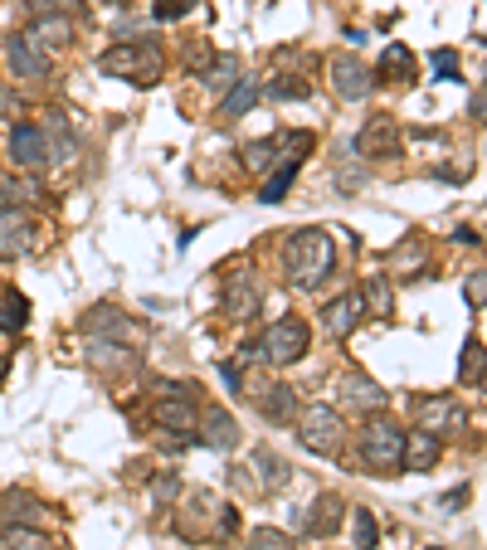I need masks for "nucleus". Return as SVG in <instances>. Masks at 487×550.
<instances>
[{"instance_id":"nucleus-39","label":"nucleus","mask_w":487,"mask_h":550,"mask_svg":"<svg viewBox=\"0 0 487 550\" xmlns=\"http://www.w3.org/2000/svg\"><path fill=\"white\" fill-rule=\"evenodd\" d=\"M5 108H15V98H10V93H0V112Z\"/></svg>"},{"instance_id":"nucleus-24","label":"nucleus","mask_w":487,"mask_h":550,"mask_svg":"<svg viewBox=\"0 0 487 550\" xmlns=\"http://www.w3.org/2000/svg\"><path fill=\"white\" fill-rule=\"evenodd\" d=\"M259 93L263 88L254 83V78H239V83L225 93V103H220V117H239V112H249L254 103H259Z\"/></svg>"},{"instance_id":"nucleus-14","label":"nucleus","mask_w":487,"mask_h":550,"mask_svg":"<svg viewBox=\"0 0 487 550\" xmlns=\"http://www.w3.org/2000/svg\"><path fill=\"white\" fill-rule=\"evenodd\" d=\"M439 458H444V443H439V434H424V429L405 434V458H400V468H410V473H429Z\"/></svg>"},{"instance_id":"nucleus-11","label":"nucleus","mask_w":487,"mask_h":550,"mask_svg":"<svg viewBox=\"0 0 487 550\" xmlns=\"http://www.w3.org/2000/svg\"><path fill=\"white\" fill-rule=\"evenodd\" d=\"M463 424H468L463 404L439 400V395L419 400V429H424V434H449V429H463Z\"/></svg>"},{"instance_id":"nucleus-36","label":"nucleus","mask_w":487,"mask_h":550,"mask_svg":"<svg viewBox=\"0 0 487 550\" xmlns=\"http://www.w3.org/2000/svg\"><path fill=\"white\" fill-rule=\"evenodd\" d=\"M468 302H473V307L487 302V273H473V278H468Z\"/></svg>"},{"instance_id":"nucleus-17","label":"nucleus","mask_w":487,"mask_h":550,"mask_svg":"<svg viewBox=\"0 0 487 550\" xmlns=\"http://www.w3.org/2000/svg\"><path fill=\"white\" fill-rule=\"evenodd\" d=\"M30 244V224L20 210H0V258H20Z\"/></svg>"},{"instance_id":"nucleus-21","label":"nucleus","mask_w":487,"mask_h":550,"mask_svg":"<svg viewBox=\"0 0 487 550\" xmlns=\"http://www.w3.org/2000/svg\"><path fill=\"white\" fill-rule=\"evenodd\" d=\"M259 404H263V414H268L273 424H293V414H298V400H293L288 385H268V390L259 395Z\"/></svg>"},{"instance_id":"nucleus-9","label":"nucleus","mask_w":487,"mask_h":550,"mask_svg":"<svg viewBox=\"0 0 487 550\" xmlns=\"http://www.w3.org/2000/svg\"><path fill=\"white\" fill-rule=\"evenodd\" d=\"M356 151L361 156H395L400 151V122L395 117H371L361 132H356Z\"/></svg>"},{"instance_id":"nucleus-35","label":"nucleus","mask_w":487,"mask_h":550,"mask_svg":"<svg viewBox=\"0 0 487 550\" xmlns=\"http://www.w3.org/2000/svg\"><path fill=\"white\" fill-rule=\"evenodd\" d=\"M20 195H35V185H20V181H0V210L10 205V200H20Z\"/></svg>"},{"instance_id":"nucleus-32","label":"nucleus","mask_w":487,"mask_h":550,"mask_svg":"<svg viewBox=\"0 0 487 550\" xmlns=\"http://www.w3.org/2000/svg\"><path fill=\"white\" fill-rule=\"evenodd\" d=\"M263 93L268 98H307V83H298V78H273Z\"/></svg>"},{"instance_id":"nucleus-34","label":"nucleus","mask_w":487,"mask_h":550,"mask_svg":"<svg viewBox=\"0 0 487 550\" xmlns=\"http://www.w3.org/2000/svg\"><path fill=\"white\" fill-rule=\"evenodd\" d=\"M195 0H156V20H181Z\"/></svg>"},{"instance_id":"nucleus-2","label":"nucleus","mask_w":487,"mask_h":550,"mask_svg":"<svg viewBox=\"0 0 487 550\" xmlns=\"http://www.w3.org/2000/svg\"><path fill=\"white\" fill-rule=\"evenodd\" d=\"M98 69H103V74H127L132 83L151 88V83L161 78V49H156V39H142V44H117V49H108V54L98 59Z\"/></svg>"},{"instance_id":"nucleus-26","label":"nucleus","mask_w":487,"mask_h":550,"mask_svg":"<svg viewBox=\"0 0 487 550\" xmlns=\"http://www.w3.org/2000/svg\"><path fill=\"white\" fill-rule=\"evenodd\" d=\"M25 317H30V302H25V297H20V293H5V297H0V327H5V331H20V327H25Z\"/></svg>"},{"instance_id":"nucleus-12","label":"nucleus","mask_w":487,"mask_h":550,"mask_svg":"<svg viewBox=\"0 0 487 550\" xmlns=\"http://www.w3.org/2000/svg\"><path fill=\"white\" fill-rule=\"evenodd\" d=\"M225 312L234 322H249L259 312V283L249 273H229L225 278Z\"/></svg>"},{"instance_id":"nucleus-38","label":"nucleus","mask_w":487,"mask_h":550,"mask_svg":"<svg viewBox=\"0 0 487 550\" xmlns=\"http://www.w3.org/2000/svg\"><path fill=\"white\" fill-rule=\"evenodd\" d=\"M468 112H473V117H487V93H473V103H468Z\"/></svg>"},{"instance_id":"nucleus-15","label":"nucleus","mask_w":487,"mask_h":550,"mask_svg":"<svg viewBox=\"0 0 487 550\" xmlns=\"http://www.w3.org/2000/svg\"><path fill=\"white\" fill-rule=\"evenodd\" d=\"M25 39H35L39 49L49 54V49H64V44L74 39V25H69L64 15H49V10H39V20L30 25V35H25Z\"/></svg>"},{"instance_id":"nucleus-30","label":"nucleus","mask_w":487,"mask_h":550,"mask_svg":"<svg viewBox=\"0 0 487 550\" xmlns=\"http://www.w3.org/2000/svg\"><path fill=\"white\" fill-rule=\"evenodd\" d=\"M249 550H293V541H288L283 531H273V526H259V531L249 536Z\"/></svg>"},{"instance_id":"nucleus-5","label":"nucleus","mask_w":487,"mask_h":550,"mask_svg":"<svg viewBox=\"0 0 487 550\" xmlns=\"http://www.w3.org/2000/svg\"><path fill=\"white\" fill-rule=\"evenodd\" d=\"M298 434H302V448H312V453H337L341 448V419L332 414V404H307Z\"/></svg>"},{"instance_id":"nucleus-19","label":"nucleus","mask_w":487,"mask_h":550,"mask_svg":"<svg viewBox=\"0 0 487 550\" xmlns=\"http://www.w3.org/2000/svg\"><path fill=\"white\" fill-rule=\"evenodd\" d=\"M156 424L161 429H195L200 424V414H195V404H190V395H166V400L156 404Z\"/></svg>"},{"instance_id":"nucleus-18","label":"nucleus","mask_w":487,"mask_h":550,"mask_svg":"<svg viewBox=\"0 0 487 550\" xmlns=\"http://www.w3.org/2000/svg\"><path fill=\"white\" fill-rule=\"evenodd\" d=\"M200 429H205V443H210V448H220V453L239 448V424L229 419L225 409H210V414L200 419Z\"/></svg>"},{"instance_id":"nucleus-40","label":"nucleus","mask_w":487,"mask_h":550,"mask_svg":"<svg viewBox=\"0 0 487 550\" xmlns=\"http://www.w3.org/2000/svg\"><path fill=\"white\" fill-rule=\"evenodd\" d=\"M478 385H483V390H487V370H483V380H478Z\"/></svg>"},{"instance_id":"nucleus-10","label":"nucleus","mask_w":487,"mask_h":550,"mask_svg":"<svg viewBox=\"0 0 487 550\" xmlns=\"http://www.w3.org/2000/svg\"><path fill=\"white\" fill-rule=\"evenodd\" d=\"M10 156H15V166H25V171H39V166L49 161V142H44V132H39L35 122H20V127L10 132Z\"/></svg>"},{"instance_id":"nucleus-8","label":"nucleus","mask_w":487,"mask_h":550,"mask_svg":"<svg viewBox=\"0 0 487 550\" xmlns=\"http://www.w3.org/2000/svg\"><path fill=\"white\" fill-rule=\"evenodd\" d=\"M5 59H10V74L25 78V83H44V78H49V54L39 49L35 39L15 35L10 39V49H5Z\"/></svg>"},{"instance_id":"nucleus-31","label":"nucleus","mask_w":487,"mask_h":550,"mask_svg":"<svg viewBox=\"0 0 487 550\" xmlns=\"http://www.w3.org/2000/svg\"><path fill=\"white\" fill-rule=\"evenodd\" d=\"M380 541V526H375L371 512H356V550H375Z\"/></svg>"},{"instance_id":"nucleus-27","label":"nucleus","mask_w":487,"mask_h":550,"mask_svg":"<svg viewBox=\"0 0 487 550\" xmlns=\"http://www.w3.org/2000/svg\"><path fill=\"white\" fill-rule=\"evenodd\" d=\"M293 176H298V161L288 156V161L278 166V176H273V181H268V185L259 190V200H263V205H278V200H283V190L293 185Z\"/></svg>"},{"instance_id":"nucleus-22","label":"nucleus","mask_w":487,"mask_h":550,"mask_svg":"<svg viewBox=\"0 0 487 550\" xmlns=\"http://www.w3.org/2000/svg\"><path fill=\"white\" fill-rule=\"evenodd\" d=\"M341 521V502L337 497H322L317 507H312V516H302V531H312V536H332Z\"/></svg>"},{"instance_id":"nucleus-37","label":"nucleus","mask_w":487,"mask_h":550,"mask_svg":"<svg viewBox=\"0 0 487 550\" xmlns=\"http://www.w3.org/2000/svg\"><path fill=\"white\" fill-rule=\"evenodd\" d=\"M434 69H439V74H458V54H449V49H439V54H434Z\"/></svg>"},{"instance_id":"nucleus-6","label":"nucleus","mask_w":487,"mask_h":550,"mask_svg":"<svg viewBox=\"0 0 487 550\" xmlns=\"http://www.w3.org/2000/svg\"><path fill=\"white\" fill-rule=\"evenodd\" d=\"M83 327L93 331V336H113V341H122V346H132V341H142L147 336V327L137 322V317H127V312H117V307H88V317H83Z\"/></svg>"},{"instance_id":"nucleus-23","label":"nucleus","mask_w":487,"mask_h":550,"mask_svg":"<svg viewBox=\"0 0 487 550\" xmlns=\"http://www.w3.org/2000/svg\"><path fill=\"white\" fill-rule=\"evenodd\" d=\"M0 550H54V541L35 531V526H5L0 531Z\"/></svg>"},{"instance_id":"nucleus-13","label":"nucleus","mask_w":487,"mask_h":550,"mask_svg":"<svg viewBox=\"0 0 487 550\" xmlns=\"http://www.w3.org/2000/svg\"><path fill=\"white\" fill-rule=\"evenodd\" d=\"M361 312H366V293H341L337 302L322 307V322H327L332 336H351V331L361 327Z\"/></svg>"},{"instance_id":"nucleus-7","label":"nucleus","mask_w":487,"mask_h":550,"mask_svg":"<svg viewBox=\"0 0 487 550\" xmlns=\"http://www.w3.org/2000/svg\"><path fill=\"white\" fill-rule=\"evenodd\" d=\"M327 74H332V88H337L346 103H361V98L375 88V74L361 64V59H351V54H337V59L327 64Z\"/></svg>"},{"instance_id":"nucleus-1","label":"nucleus","mask_w":487,"mask_h":550,"mask_svg":"<svg viewBox=\"0 0 487 550\" xmlns=\"http://www.w3.org/2000/svg\"><path fill=\"white\" fill-rule=\"evenodd\" d=\"M332 263H337V249H332V234L327 229H298V234H288V283L322 288L332 278Z\"/></svg>"},{"instance_id":"nucleus-16","label":"nucleus","mask_w":487,"mask_h":550,"mask_svg":"<svg viewBox=\"0 0 487 550\" xmlns=\"http://www.w3.org/2000/svg\"><path fill=\"white\" fill-rule=\"evenodd\" d=\"M375 83H414V54L405 49V44H390V49L380 54Z\"/></svg>"},{"instance_id":"nucleus-29","label":"nucleus","mask_w":487,"mask_h":550,"mask_svg":"<svg viewBox=\"0 0 487 550\" xmlns=\"http://www.w3.org/2000/svg\"><path fill=\"white\" fill-rule=\"evenodd\" d=\"M234 83H239V59H234V54L215 59V69H210V88L225 93V88H234Z\"/></svg>"},{"instance_id":"nucleus-20","label":"nucleus","mask_w":487,"mask_h":550,"mask_svg":"<svg viewBox=\"0 0 487 550\" xmlns=\"http://www.w3.org/2000/svg\"><path fill=\"white\" fill-rule=\"evenodd\" d=\"M341 395H346V404H351V409H366V414L385 404V390H380L375 380H366V375H346Z\"/></svg>"},{"instance_id":"nucleus-28","label":"nucleus","mask_w":487,"mask_h":550,"mask_svg":"<svg viewBox=\"0 0 487 550\" xmlns=\"http://www.w3.org/2000/svg\"><path fill=\"white\" fill-rule=\"evenodd\" d=\"M283 147V137H268V142H254V147H244V166L249 171H268L273 166V156Z\"/></svg>"},{"instance_id":"nucleus-25","label":"nucleus","mask_w":487,"mask_h":550,"mask_svg":"<svg viewBox=\"0 0 487 550\" xmlns=\"http://www.w3.org/2000/svg\"><path fill=\"white\" fill-rule=\"evenodd\" d=\"M254 468H263V487H268V492H278V487L288 482V473H293V468H288L278 453H268V448H259V453H254Z\"/></svg>"},{"instance_id":"nucleus-3","label":"nucleus","mask_w":487,"mask_h":550,"mask_svg":"<svg viewBox=\"0 0 487 550\" xmlns=\"http://www.w3.org/2000/svg\"><path fill=\"white\" fill-rule=\"evenodd\" d=\"M307 341H312V331L302 317H283V322H273V327L259 336V361L268 366H293L307 356Z\"/></svg>"},{"instance_id":"nucleus-4","label":"nucleus","mask_w":487,"mask_h":550,"mask_svg":"<svg viewBox=\"0 0 487 550\" xmlns=\"http://www.w3.org/2000/svg\"><path fill=\"white\" fill-rule=\"evenodd\" d=\"M361 458L371 463L375 473H395L400 458H405V434L390 419H375V424H366V434H361Z\"/></svg>"},{"instance_id":"nucleus-33","label":"nucleus","mask_w":487,"mask_h":550,"mask_svg":"<svg viewBox=\"0 0 487 550\" xmlns=\"http://www.w3.org/2000/svg\"><path fill=\"white\" fill-rule=\"evenodd\" d=\"M176 492H181V477H156V482H151V497H156V502H171V497H176Z\"/></svg>"}]
</instances>
